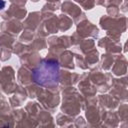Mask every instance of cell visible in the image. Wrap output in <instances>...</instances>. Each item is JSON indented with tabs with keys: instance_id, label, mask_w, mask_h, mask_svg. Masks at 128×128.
<instances>
[{
	"instance_id": "cell-1",
	"label": "cell",
	"mask_w": 128,
	"mask_h": 128,
	"mask_svg": "<svg viewBox=\"0 0 128 128\" xmlns=\"http://www.w3.org/2000/svg\"><path fill=\"white\" fill-rule=\"evenodd\" d=\"M60 65L57 59L45 57L33 71V83L46 88H57L59 83Z\"/></svg>"
},
{
	"instance_id": "cell-2",
	"label": "cell",
	"mask_w": 128,
	"mask_h": 128,
	"mask_svg": "<svg viewBox=\"0 0 128 128\" xmlns=\"http://www.w3.org/2000/svg\"><path fill=\"white\" fill-rule=\"evenodd\" d=\"M100 27L106 30V34L109 38L120 41L121 34L128 29V18L125 16L111 17L104 15L99 20Z\"/></svg>"
},
{
	"instance_id": "cell-3",
	"label": "cell",
	"mask_w": 128,
	"mask_h": 128,
	"mask_svg": "<svg viewBox=\"0 0 128 128\" xmlns=\"http://www.w3.org/2000/svg\"><path fill=\"white\" fill-rule=\"evenodd\" d=\"M62 95H63V104L61 106V111L71 117L77 116L80 110L82 109L84 97L80 95V93L72 86L66 87L63 90Z\"/></svg>"
},
{
	"instance_id": "cell-4",
	"label": "cell",
	"mask_w": 128,
	"mask_h": 128,
	"mask_svg": "<svg viewBox=\"0 0 128 128\" xmlns=\"http://www.w3.org/2000/svg\"><path fill=\"white\" fill-rule=\"evenodd\" d=\"M88 76L91 82L96 86L97 91L100 93L107 92L112 86L113 77L111 73H103L97 66L91 69V71L88 73Z\"/></svg>"
},
{
	"instance_id": "cell-5",
	"label": "cell",
	"mask_w": 128,
	"mask_h": 128,
	"mask_svg": "<svg viewBox=\"0 0 128 128\" xmlns=\"http://www.w3.org/2000/svg\"><path fill=\"white\" fill-rule=\"evenodd\" d=\"M42 21L37 29V35L40 37H47L50 34H55L59 30L58 16L53 13H41Z\"/></svg>"
},
{
	"instance_id": "cell-6",
	"label": "cell",
	"mask_w": 128,
	"mask_h": 128,
	"mask_svg": "<svg viewBox=\"0 0 128 128\" xmlns=\"http://www.w3.org/2000/svg\"><path fill=\"white\" fill-rule=\"evenodd\" d=\"M59 87L57 88H46L41 91L39 96L37 97L40 103L42 104L43 108L50 111L51 113L56 110L60 103V96H59Z\"/></svg>"
},
{
	"instance_id": "cell-7",
	"label": "cell",
	"mask_w": 128,
	"mask_h": 128,
	"mask_svg": "<svg viewBox=\"0 0 128 128\" xmlns=\"http://www.w3.org/2000/svg\"><path fill=\"white\" fill-rule=\"evenodd\" d=\"M61 10H62V13L69 15L73 19L76 25L79 22L87 19L86 14L81 11V8L75 3H73L71 0H65L64 3L61 4Z\"/></svg>"
},
{
	"instance_id": "cell-8",
	"label": "cell",
	"mask_w": 128,
	"mask_h": 128,
	"mask_svg": "<svg viewBox=\"0 0 128 128\" xmlns=\"http://www.w3.org/2000/svg\"><path fill=\"white\" fill-rule=\"evenodd\" d=\"M76 32L82 36L83 38H88V37H92V38H97L99 36V29L96 25L92 24L90 21H88L87 19L79 22L77 24V29Z\"/></svg>"
},
{
	"instance_id": "cell-9",
	"label": "cell",
	"mask_w": 128,
	"mask_h": 128,
	"mask_svg": "<svg viewBox=\"0 0 128 128\" xmlns=\"http://www.w3.org/2000/svg\"><path fill=\"white\" fill-rule=\"evenodd\" d=\"M98 46L105 49V51L107 53H111L114 55H119L121 53V51L123 50L120 41H115V40L109 38L108 36L101 38L98 41Z\"/></svg>"
},
{
	"instance_id": "cell-10",
	"label": "cell",
	"mask_w": 128,
	"mask_h": 128,
	"mask_svg": "<svg viewBox=\"0 0 128 128\" xmlns=\"http://www.w3.org/2000/svg\"><path fill=\"white\" fill-rule=\"evenodd\" d=\"M20 61H21L22 66H25V67L29 68L30 70H34L41 64L42 58L38 54V52L30 50L29 52L25 53L24 55H22L20 57Z\"/></svg>"
},
{
	"instance_id": "cell-11",
	"label": "cell",
	"mask_w": 128,
	"mask_h": 128,
	"mask_svg": "<svg viewBox=\"0 0 128 128\" xmlns=\"http://www.w3.org/2000/svg\"><path fill=\"white\" fill-rule=\"evenodd\" d=\"M78 88L84 97L94 96L97 92V88L89 79L88 73H84L80 76V82L78 83Z\"/></svg>"
},
{
	"instance_id": "cell-12",
	"label": "cell",
	"mask_w": 128,
	"mask_h": 128,
	"mask_svg": "<svg viewBox=\"0 0 128 128\" xmlns=\"http://www.w3.org/2000/svg\"><path fill=\"white\" fill-rule=\"evenodd\" d=\"M79 80H80V75L77 73L69 72L67 71V69L60 70L59 72V83L64 88L75 85L76 83H78Z\"/></svg>"
},
{
	"instance_id": "cell-13",
	"label": "cell",
	"mask_w": 128,
	"mask_h": 128,
	"mask_svg": "<svg viewBox=\"0 0 128 128\" xmlns=\"http://www.w3.org/2000/svg\"><path fill=\"white\" fill-rule=\"evenodd\" d=\"M127 69H128V60L122 54L117 55L115 62H114V65L111 69L112 74H114L115 76L121 77L127 73Z\"/></svg>"
},
{
	"instance_id": "cell-14",
	"label": "cell",
	"mask_w": 128,
	"mask_h": 128,
	"mask_svg": "<svg viewBox=\"0 0 128 128\" xmlns=\"http://www.w3.org/2000/svg\"><path fill=\"white\" fill-rule=\"evenodd\" d=\"M23 27H24V25L22 23H20L19 20L9 19L7 24H5V23L2 24V31H3V33H7L8 35L15 37L16 35L19 34V32H21Z\"/></svg>"
},
{
	"instance_id": "cell-15",
	"label": "cell",
	"mask_w": 128,
	"mask_h": 128,
	"mask_svg": "<svg viewBox=\"0 0 128 128\" xmlns=\"http://www.w3.org/2000/svg\"><path fill=\"white\" fill-rule=\"evenodd\" d=\"M41 21H42V14L40 12L38 11L31 12L28 14L26 20L23 23L24 29H30L36 32L39 25L41 24Z\"/></svg>"
},
{
	"instance_id": "cell-16",
	"label": "cell",
	"mask_w": 128,
	"mask_h": 128,
	"mask_svg": "<svg viewBox=\"0 0 128 128\" xmlns=\"http://www.w3.org/2000/svg\"><path fill=\"white\" fill-rule=\"evenodd\" d=\"M119 100L111 94H104L98 97V104L105 110H114L119 105Z\"/></svg>"
},
{
	"instance_id": "cell-17",
	"label": "cell",
	"mask_w": 128,
	"mask_h": 128,
	"mask_svg": "<svg viewBox=\"0 0 128 128\" xmlns=\"http://www.w3.org/2000/svg\"><path fill=\"white\" fill-rule=\"evenodd\" d=\"M3 15H6L7 14V18L8 20L9 19H17V20H22L26 17L27 15V10L26 8H24V6H20V5H17V4H12L9 9L7 10L6 14L5 13H2Z\"/></svg>"
},
{
	"instance_id": "cell-18",
	"label": "cell",
	"mask_w": 128,
	"mask_h": 128,
	"mask_svg": "<svg viewBox=\"0 0 128 128\" xmlns=\"http://www.w3.org/2000/svg\"><path fill=\"white\" fill-rule=\"evenodd\" d=\"M73 59H74V53L70 50H64L61 53V55L59 56L58 62H59V65L61 67H63L64 69L72 70L75 67Z\"/></svg>"
},
{
	"instance_id": "cell-19",
	"label": "cell",
	"mask_w": 128,
	"mask_h": 128,
	"mask_svg": "<svg viewBox=\"0 0 128 128\" xmlns=\"http://www.w3.org/2000/svg\"><path fill=\"white\" fill-rule=\"evenodd\" d=\"M13 93H14V95L9 98L12 107H18V106H20L22 104V102L26 99V97L28 96L26 89H24V88H22L20 86H17V88L15 89V91Z\"/></svg>"
},
{
	"instance_id": "cell-20",
	"label": "cell",
	"mask_w": 128,
	"mask_h": 128,
	"mask_svg": "<svg viewBox=\"0 0 128 128\" xmlns=\"http://www.w3.org/2000/svg\"><path fill=\"white\" fill-rule=\"evenodd\" d=\"M17 78L22 85H29L33 83V71L25 66H21L18 70Z\"/></svg>"
},
{
	"instance_id": "cell-21",
	"label": "cell",
	"mask_w": 128,
	"mask_h": 128,
	"mask_svg": "<svg viewBox=\"0 0 128 128\" xmlns=\"http://www.w3.org/2000/svg\"><path fill=\"white\" fill-rule=\"evenodd\" d=\"M84 59H85V62H86L89 69L94 68L97 65L98 61L100 60L98 50L96 48H93V49L89 50L87 53L84 54Z\"/></svg>"
},
{
	"instance_id": "cell-22",
	"label": "cell",
	"mask_w": 128,
	"mask_h": 128,
	"mask_svg": "<svg viewBox=\"0 0 128 128\" xmlns=\"http://www.w3.org/2000/svg\"><path fill=\"white\" fill-rule=\"evenodd\" d=\"M117 55L111 54V53H105L100 57V64H101V68L104 69L105 71H109L112 69L115 59H116Z\"/></svg>"
},
{
	"instance_id": "cell-23",
	"label": "cell",
	"mask_w": 128,
	"mask_h": 128,
	"mask_svg": "<svg viewBox=\"0 0 128 128\" xmlns=\"http://www.w3.org/2000/svg\"><path fill=\"white\" fill-rule=\"evenodd\" d=\"M93 48H95V42L93 39H83L77 46H75L74 52H78L84 55Z\"/></svg>"
},
{
	"instance_id": "cell-24",
	"label": "cell",
	"mask_w": 128,
	"mask_h": 128,
	"mask_svg": "<svg viewBox=\"0 0 128 128\" xmlns=\"http://www.w3.org/2000/svg\"><path fill=\"white\" fill-rule=\"evenodd\" d=\"M58 21H59V30L61 32H65L68 29H70L74 23L73 19L70 16H67V14H60L58 15Z\"/></svg>"
},
{
	"instance_id": "cell-25",
	"label": "cell",
	"mask_w": 128,
	"mask_h": 128,
	"mask_svg": "<svg viewBox=\"0 0 128 128\" xmlns=\"http://www.w3.org/2000/svg\"><path fill=\"white\" fill-rule=\"evenodd\" d=\"M45 37H40V36H38L37 35V37L31 42V44L29 45V48H30V50L31 51H36V52H38V51H40V50H42V49H45L46 47H47V42H46V40L44 39Z\"/></svg>"
},
{
	"instance_id": "cell-26",
	"label": "cell",
	"mask_w": 128,
	"mask_h": 128,
	"mask_svg": "<svg viewBox=\"0 0 128 128\" xmlns=\"http://www.w3.org/2000/svg\"><path fill=\"white\" fill-rule=\"evenodd\" d=\"M36 37H37V34H35V31L30 30V29H24L23 33L19 37V40L22 43L28 44V43H31Z\"/></svg>"
},
{
	"instance_id": "cell-27",
	"label": "cell",
	"mask_w": 128,
	"mask_h": 128,
	"mask_svg": "<svg viewBox=\"0 0 128 128\" xmlns=\"http://www.w3.org/2000/svg\"><path fill=\"white\" fill-rule=\"evenodd\" d=\"M59 7H61L60 1L48 2V3H46V4L42 7L41 13H53L54 11H56L57 9H59Z\"/></svg>"
},
{
	"instance_id": "cell-28",
	"label": "cell",
	"mask_w": 128,
	"mask_h": 128,
	"mask_svg": "<svg viewBox=\"0 0 128 128\" xmlns=\"http://www.w3.org/2000/svg\"><path fill=\"white\" fill-rule=\"evenodd\" d=\"M118 116L119 119L122 121V124L126 121L128 125V104H122L120 105L119 109H118Z\"/></svg>"
},
{
	"instance_id": "cell-29",
	"label": "cell",
	"mask_w": 128,
	"mask_h": 128,
	"mask_svg": "<svg viewBox=\"0 0 128 128\" xmlns=\"http://www.w3.org/2000/svg\"><path fill=\"white\" fill-rule=\"evenodd\" d=\"M74 1L79 3L80 6L84 10H91L95 6V1L94 0H74Z\"/></svg>"
},
{
	"instance_id": "cell-30",
	"label": "cell",
	"mask_w": 128,
	"mask_h": 128,
	"mask_svg": "<svg viewBox=\"0 0 128 128\" xmlns=\"http://www.w3.org/2000/svg\"><path fill=\"white\" fill-rule=\"evenodd\" d=\"M107 8V14L111 17H119L120 15V9L119 6L116 5H109Z\"/></svg>"
},
{
	"instance_id": "cell-31",
	"label": "cell",
	"mask_w": 128,
	"mask_h": 128,
	"mask_svg": "<svg viewBox=\"0 0 128 128\" xmlns=\"http://www.w3.org/2000/svg\"><path fill=\"white\" fill-rule=\"evenodd\" d=\"M75 126H86V123L84 122V119L80 116V117H77L75 119Z\"/></svg>"
},
{
	"instance_id": "cell-32",
	"label": "cell",
	"mask_w": 128,
	"mask_h": 128,
	"mask_svg": "<svg viewBox=\"0 0 128 128\" xmlns=\"http://www.w3.org/2000/svg\"><path fill=\"white\" fill-rule=\"evenodd\" d=\"M108 1V6L109 5H116V6H120L123 4V1L125 0H107Z\"/></svg>"
},
{
	"instance_id": "cell-33",
	"label": "cell",
	"mask_w": 128,
	"mask_h": 128,
	"mask_svg": "<svg viewBox=\"0 0 128 128\" xmlns=\"http://www.w3.org/2000/svg\"><path fill=\"white\" fill-rule=\"evenodd\" d=\"M96 5H100V6H104V7H108V1L107 0H94Z\"/></svg>"
},
{
	"instance_id": "cell-34",
	"label": "cell",
	"mask_w": 128,
	"mask_h": 128,
	"mask_svg": "<svg viewBox=\"0 0 128 128\" xmlns=\"http://www.w3.org/2000/svg\"><path fill=\"white\" fill-rule=\"evenodd\" d=\"M120 10L123 13H127L128 12V2H125L124 4L120 5Z\"/></svg>"
},
{
	"instance_id": "cell-35",
	"label": "cell",
	"mask_w": 128,
	"mask_h": 128,
	"mask_svg": "<svg viewBox=\"0 0 128 128\" xmlns=\"http://www.w3.org/2000/svg\"><path fill=\"white\" fill-rule=\"evenodd\" d=\"M123 51L124 52H128V39H127V41H126V43H125V45L123 47Z\"/></svg>"
},
{
	"instance_id": "cell-36",
	"label": "cell",
	"mask_w": 128,
	"mask_h": 128,
	"mask_svg": "<svg viewBox=\"0 0 128 128\" xmlns=\"http://www.w3.org/2000/svg\"><path fill=\"white\" fill-rule=\"evenodd\" d=\"M47 2H52V1H60V0H46Z\"/></svg>"
},
{
	"instance_id": "cell-37",
	"label": "cell",
	"mask_w": 128,
	"mask_h": 128,
	"mask_svg": "<svg viewBox=\"0 0 128 128\" xmlns=\"http://www.w3.org/2000/svg\"><path fill=\"white\" fill-rule=\"evenodd\" d=\"M31 1H32V2H38L39 0H31Z\"/></svg>"
},
{
	"instance_id": "cell-38",
	"label": "cell",
	"mask_w": 128,
	"mask_h": 128,
	"mask_svg": "<svg viewBox=\"0 0 128 128\" xmlns=\"http://www.w3.org/2000/svg\"><path fill=\"white\" fill-rule=\"evenodd\" d=\"M125 2H128V0H125Z\"/></svg>"
}]
</instances>
